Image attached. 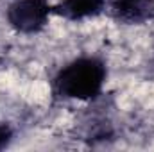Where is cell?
<instances>
[{"mask_svg": "<svg viewBox=\"0 0 154 152\" xmlns=\"http://www.w3.org/2000/svg\"><path fill=\"white\" fill-rule=\"evenodd\" d=\"M14 134H16V132H14V127H13L9 122L0 120V150L7 149V147L13 143Z\"/></svg>", "mask_w": 154, "mask_h": 152, "instance_id": "cell-5", "label": "cell"}, {"mask_svg": "<svg viewBox=\"0 0 154 152\" xmlns=\"http://www.w3.org/2000/svg\"><path fill=\"white\" fill-rule=\"evenodd\" d=\"M152 56H154V47H152Z\"/></svg>", "mask_w": 154, "mask_h": 152, "instance_id": "cell-6", "label": "cell"}, {"mask_svg": "<svg viewBox=\"0 0 154 152\" xmlns=\"http://www.w3.org/2000/svg\"><path fill=\"white\" fill-rule=\"evenodd\" d=\"M108 82V63L99 56H79L61 66L50 81L54 99L70 102L97 100Z\"/></svg>", "mask_w": 154, "mask_h": 152, "instance_id": "cell-1", "label": "cell"}, {"mask_svg": "<svg viewBox=\"0 0 154 152\" xmlns=\"http://www.w3.org/2000/svg\"><path fill=\"white\" fill-rule=\"evenodd\" d=\"M108 9V0H59L52 4L54 16L66 22H84L100 16Z\"/></svg>", "mask_w": 154, "mask_h": 152, "instance_id": "cell-4", "label": "cell"}, {"mask_svg": "<svg viewBox=\"0 0 154 152\" xmlns=\"http://www.w3.org/2000/svg\"><path fill=\"white\" fill-rule=\"evenodd\" d=\"M108 14L122 25H143L154 20V0H111Z\"/></svg>", "mask_w": 154, "mask_h": 152, "instance_id": "cell-3", "label": "cell"}, {"mask_svg": "<svg viewBox=\"0 0 154 152\" xmlns=\"http://www.w3.org/2000/svg\"><path fill=\"white\" fill-rule=\"evenodd\" d=\"M54 16L48 0H13L5 9L7 25L23 36H34L47 29Z\"/></svg>", "mask_w": 154, "mask_h": 152, "instance_id": "cell-2", "label": "cell"}]
</instances>
